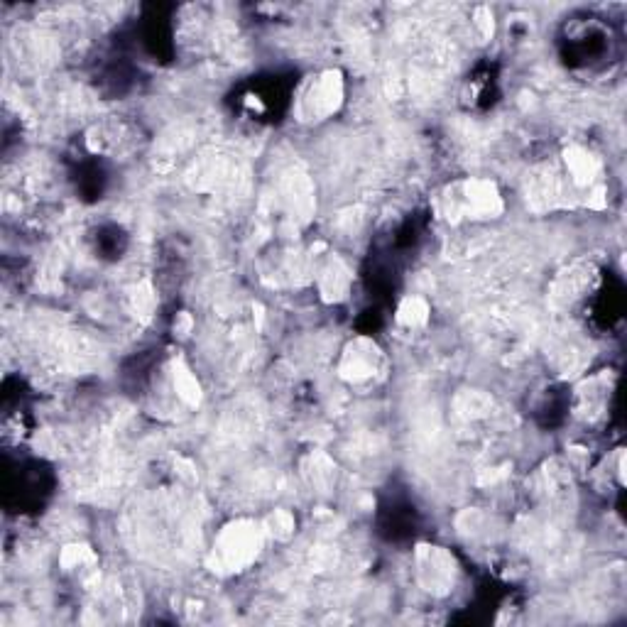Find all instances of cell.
Segmentation results:
<instances>
[{"label":"cell","mask_w":627,"mask_h":627,"mask_svg":"<svg viewBox=\"0 0 627 627\" xmlns=\"http://www.w3.org/2000/svg\"><path fill=\"white\" fill-rule=\"evenodd\" d=\"M260 547V532H253V527L243 525L236 532H226L216 547V556L226 564V569H238L245 561L253 559Z\"/></svg>","instance_id":"1"},{"label":"cell","mask_w":627,"mask_h":627,"mask_svg":"<svg viewBox=\"0 0 627 627\" xmlns=\"http://www.w3.org/2000/svg\"><path fill=\"white\" fill-rule=\"evenodd\" d=\"M380 363H383V356L375 348V343L368 341H358L351 351L343 356L341 363V375L351 383H363V380L375 378L380 373Z\"/></svg>","instance_id":"2"},{"label":"cell","mask_w":627,"mask_h":627,"mask_svg":"<svg viewBox=\"0 0 627 627\" xmlns=\"http://www.w3.org/2000/svg\"><path fill=\"white\" fill-rule=\"evenodd\" d=\"M338 101H341V81H338L336 74H326L321 76V81H316L312 86V91L302 96V111H307L309 118H321L326 113L336 111Z\"/></svg>","instance_id":"3"},{"label":"cell","mask_w":627,"mask_h":627,"mask_svg":"<svg viewBox=\"0 0 627 627\" xmlns=\"http://www.w3.org/2000/svg\"><path fill=\"white\" fill-rule=\"evenodd\" d=\"M348 282H351V277H348L346 267H343L341 263H329L321 270V292H324L326 299H338V297H346V290H348Z\"/></svg>","instance_id":"4"}]
</instances>
